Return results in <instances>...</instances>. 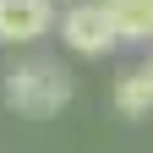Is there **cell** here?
Listing matches in <instances>:
<instances>
[{"instance_id":"obj_1","label":"cell","mask_w":153,"mask_h":153,"mask_svg":"<svg viewBox=\"0 0 153 153\" xmlns=\"http://www.w3.org/2000/svg\"><path fill=\"white\" fill-rule=\"evenodd\" d=\"M6 104L16 115H33V120H44V115H60L71 104V71L60 60H44V55H33V60H16L6 71Z\"/></svg>"},{"instance_id":"obj_2","label":"cell","mask_w":153,"mask_h":153,"mask_svg":"<svg viewBox=\"0 0 153 153\" xmlns=\"http://www.w3.org/2000/svg\"><path fill=\"white\" fill-rule=\"evenodd\" d=\"M60 44L82 60H104V55L120 49V33H115V16L104 0H71L60 16Z\"/></svg>"},{"instance_id":"obj_3","label":"cell","mask_w":153,"mask_h":153,"mask_svg":"<svg viewBox=\"0 0 153 153\" xmlns=\"http://www.w3.org/2000/svg\"><path fill=\"white\" fill-rule=\"evenodd\" d=\"M55 27V0H0V44H38Z\"/></svg>"},{"instance_id":"obj_4","label":"cell","mask_w":153,"mask_h":153,"mask_svg":"<svg viewBox=\"0 0 153 153\" xmlns=\"http://www.w3.org/2000/svg\"><path fill=\"white\" fill-rule=\"evenodd\" d=\"M104 6H109V16H115L120 44H137V49L153 44V0H104Z\"/></svg>"},{"instance_id":"obj_5","label":"cell","mask_w":153,"mask_h":153,"mask_svg":"<svg viewBox=\"0 0 153 153\" xmlns=\"http://www.w3.org/2000/svg\"><path fill=\"white\" fill-rule=\"evenodd\" d=\"M115 109H120L126 120H142V115L153 109V93H148V82H142L137 71H126L120 82H115Z\"/></svg>"},{"instance_id":"obj_6","label":"cell","mask_w":153,"mask_h":153,"mask_svg":"<svg viewBox=\"0 0 153 153\" xmlns=\"http://www.w3.org/2000/svg\"><path fill=\"white\" fill-rule=\"evenodd\" d=\"M137 76H142V82H148V93H153V55H148V60L137 66Z\"/></svg>"}]
</instances>
